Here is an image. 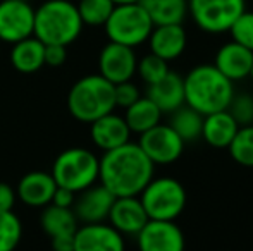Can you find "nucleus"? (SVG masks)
Returning a JSON list of instances; mask_svg holds the SVG:
<instances>
[{"label":"nucleus","mask_w":253,"mask_h":251,"mask_svg":"<svg viewBox=\"0 0 253 251\" xmlns=\"http://www.w3.org/2000/svg\"><path fill=\"white\" fill-rule=\"evenodd\" d=\"M155 165L143 153L138 143H126L100 158L98 181L116 198L140 196L145 186L153 179Z\"/></svg>","instance_id":"obj_1"},{"label":"nucleus","mask_w":253,"mask_h":251,"mask_svg":"<svg viewBox=\"0 0 253 251\" xmlns=\"http://www.w3.org/2000/svg\"><path fill=\"white\" fill-rule=\"evenodd\" d=\"M184 104L202 115L226 110L234 97V83L217 71L213 64H200L183 76Z\"/></svg>","instance_id":"obj_2"},{"label":"nucleus","mask_w":253,"mask_h":251,"mask_svg":"<svg viewBox=\"0 0 253 251\" xmlns=\"http://www.w3.org/2000/svg\"><path fill=\"white\" fill-rule=\"evenodd\" d=\"M83 21L71 0H47L35 10V30L43 45H71L83 31Z\"/></svg>","instance_id":"obj_3"},{"label":"nucleus","mask_w":253,"mask_h":251,"mask_svg":"<svg viewBox=\"0 0 253 251\" xmlns=\"http://www.w3.org/2000/svg\"><path fill=\"white\" fill-rule=\"evenodd\" d=\"M67 108L76 121L91 124L116 108L114 84L100 74H90L71 86L67 95Z\"/></svg>","instance_id":"obj_4"},{"label":"nucleus","mask_w":253,"mask_h":251,"mask_svg":"<svg viewBox=\"0 0 253 251\" xmlns=\"http://www.w3.org/2000/svg\"><path fill=\"white\" fill-rule=\"evenodd\" d=\"M100 158L86 148H69L55 158L52 165V178L57 186L74 193L90 188L98 181Z\"/></svg>","instance_id":"obj_5"},{"label":"nucleus","mask_w":253,"mask_h":251,"mask_svg":"<svg viewBox=\"0 0 253 251\" xmlns=\"http://www.w3.org/2000/svg\"><path fill=\"white\" fill-rule=\"evenodd\" d=\"M143 203L150 220H172L184 212L188 194L184 186L177 179L164 176L153 178L138 196Z\"/></svg>","instance_id":"obj_6"},{"label":"nucleus","mask_w":253,"mask_h":251,"mask_svg":"<svg viewBox=\"0 0 253 251\" xmlns=\"http://www.w3.org/2000/svg\"><path fill=\"white\" fill-rule=\"evenodd\" d=\"M103 28L109 41L136 48L148 41L153 23L141 3H123L114 7Z\"/></svg>","instance_id":"obj_7"},{"label":"nucleus","mask_w":253,"mask_h":251,"mask_svg":"<svg viewBox=\"0 0 253 251\" xmlns=\"http://www.w3.org/2000/svg\"><path fill=\"white\" fill-rule=\"evenodd\" d=\"M247 10V0H188V16L209 35L227 33Z\"/></svg>","instance_id":"obj_8"},{"label":"nucleus","mask_w":253,"mask_h":251,"mask_svg":"<svg viewBox=\"0 0 253 251\" xmlns=\"http://www.w3.org/2000/svg\"><path fill=\"white\" fill-rule=\"evenodd\" d=\"M184 141L169 124H157L140 134L138 146L152 160L153 165H170L181 158L184 151Z\"/></svg>","instance_id":"obj_9"},{"label":"nucleus","mask_w":253,"mask_h":251,"mask_svg":"<svg viewBox=\"0 0 253 251\" xmlns=\"http://www.w3.org/2000/svg\"><path fill=\"white\" fill-rule=\"evenodd\" d=\"M35 9L28 0H2L0 2V40L17 43L33 36Z\"/></svg>","instance_id":"obj_10"},{"label":"nucleus","mask_w":253,"mask_h":251,"mask_svg":"<svg viewBox=\"0 0 253 251\" xmlns=\"http://www.w3.org/2000/svg\"><path fill=\"white\" fill-rule=\"evenodd\" d=\"M136 66L138 57L134 48L114 41H109L98 55V74L112 84L133 79L136 74Z\"/></svg>","instance_id":"obj_11"},{"label":"nucleus","mask_w":253,"mask_h":251,"mask_svg":"<svg viewBox=\"0 0 253 251\" xmlns=\"http://www.w3.org/2000/svg\"><path fill=\"white\" fill-rule=\"evenodd\" d=\"M138 251H184L186 239L172 220H148L136 234Z\"/></svg>","instance_id":"obj_12"},{"label":"nucleus","mask_w":253,"mask_h":251,"mask_svg":"<svg viewBox=\"0 0 253 251\" xmlns=\"http://www.w3.org/2000/svg\"><path fill=\"white\" fill-rule=\"evenodd\" d=\"M116 200L112 193L102 184L95 182L90 188L76 193L73 212L78 222L83 224H100L109 218V212Z\"/></svg>","instance_id":"obj_13"},{"label":"nucleus","mask_w":253,"mask_h":251,"mask_svg":"<svg viewBox=\"0 0 253 251\" xmlns=\"http://www.w3.org/2000/svg\"><path fill=\"white\" fill-rule=\"evenodd\" d=\"M73 251H126V245L110 224H83L74 234Z\"/></svg>","instance_id":"obj_14"},{"label":"nucleus","mask_w":253,"mask_h":251,"mask_svg":"<svg viewBox=\"0 0 253 251\" xmlns=\"http://www.w3.org/2000/svg\"><path fill=\"white\" fill-rule=\"evenodd\" d=\"M109 224L123 236H136L150 218L138 196L116 198L109 212Z\"/></svg>","instance_id":"obj_15"},{"label":"nucleus","mask_w":253,"mask_h":251,"mask_svg":"<svg viewBox=\"0 0 253 251\" xmlns=\"http://www.w3.org/2000/svg\"><path fill=\"white\" fill-rule=\"evenodd\" d=\"M213 66L217 67L220 74L227 77L233 83L245 81L250 77L252 66H253V52L248 48L241 47L236 41H227L219 50L215 52L213 57Z\"/></svg>","instance_id":"obj_16"},{"label":"nucleus","mask_w":253,"mask_h":251,"mask_svg":"<svg viewBox=\"0 0 253 251\" xmlns=\"http://www.w3.org/2000/svg\"><path fill=\"white\" fill-rule=\"evenodd\" d=\"M150 54L164 59L166 62L176 61L188 47V33L183 24H162L153 26L148 36Z\"/></svg>","instance_id":"obj_17"},{"label":"nucleus","mask_w":253,"mask_h":251,"mask_svg":"<svg viewBox=\"0 0 253 251\" xmlns=\"http://www.w3.org/2000/svg\"><path fill=\"white\" fill-rule=\"evenodd\" d=\"M90 126L91 141L102 151H110L114 148H119L123 144L129 143V138L133 134L123 115H117L114 112L93 121Z\"/></svg>","instance_id":"obj_18"},{"label":"nucleus","mask_w":253,"mask_h":251,"mask_svg":"<svg viewBox=\"0 0 253 251\" xmlns=\"http://www.w3.org/2000/svg\"><path fill=\"white\" fill-rule=\"evenodd\" d=\"M148 97L157 107L160 108L162 114H170L181 105H184V83L183 76L174 71H169L160 81L147 86Z\"/></svg>","instance_id":"obj_19"},{"label":"nucleus","mask_w":253,"mask_h":251,"mask_svg":"<svg viewBox=\"0 0 253 251\" xmlns=\"http://www.w3.org/2000/svg\"><path fill=\"white\" fill-rule=\"evenodd\" d=\"M55 188L57 184L53 181L52 174H47V172L42 171H33L21 178L16 194L28 207L42 208L50 205Z\"/></svg>","instance_id":"obj_20"},{"label":"nucleus","mask_w":253,"mask_h":251,"mask_svg":"<svg viewBox=\"0 0 253 251\" xmlns=\"http://www.w3.org/2000/svg\"><path fill=\"white\" fill-rule=\"evenodd\" d=\"M238 129H240V126L231 117V114L227 110L203 115L202 138L212 148H217V150L229 148L231 141L234 140Z\"/></svg>","instance_id":"obj_21"},{"label":"nucleus","mask_w":253,"mask_h":251,"mask_svg":"<svg viewBox=\"0 0 253 251\" xmlns=\"http://www.w3.org/2000/svg\"><path fill=\"white\" fill-rule=\"evenodd\" d=\"M76 215L73 208H60L55 205L43 207V212L40 215V225L45 231V234L53 239H69L74 238L78 227H80Z\"/></svg>","instance_id":"obj_22"},{"label":"nucleus","mask_w":253,"mask_h":251,"mask_svg":"<svg viewBox=\"0 0 253 251\" xmlns=\"http://www.w3.org/2000/svg\"><path fill=\"white\" fill-rule=\"evenodd\" d=\"M45 45L37 36H28L12 45L10 64L23 74H33L45 66Z\"/></svg>","instance_id":"obj_23"},{"label":"nucleus","mask_w":253,"mask_h":251,"mask_svg":"<svg viewBox=\"0 0 253 251\" xmlns=\"http://www.w3.org/2000/svg\"><path fill=\"white\" fill-rule=\"evenodd\" d=\"M124 110H126V114L123 117L131 133L143 134L145 131L152 129V127H155L157 124L162 122L164 114L150 98L145 97V95H141V98H138L131 107L124 108Z\"/></svg>","instance_id":"obj_24"},{"label":"nucleus","mask_w":253,"mask_h":251,"mask_svg":"<svg viewBox=\"0 0 253 251\" xmlns=\"http://www.w3.org/2000/svg\"><path fill=\"white\" fill-rule=\"evenodd\" d=\"M153 26L183 24L188 16V0H141Z\"/></svg>","instance_id":"obj_25"},{"label":"nucleus","mask_w":253,"mask_h":251,"mask_svg":"<svg viewBox=\"0 0 253 251\" xmlns=\"http://www.w3.org/2000/svg\"><path fill=\"white\" fill-rule=\"evenodd\" d=\"M169 115V126L176 131V134L184 143H193L202 138L203 115L200 112L184 104L174 112H170Z\"/></svg>","instance_id":"obj_26"},{"label":"nucleus","mask_w":253,"mask_h":251,"mask_svg":"<svg viewBox=\"0 0 253 251\" xmlns=\"http://www.w3.org/2000/svg\"><path fill=\"white\" fill-rule=\"evenodd\" d=\"M78 12L84 26H103L114 10L112 0H80Z\"/></svg>","instance_id":"obj_27"},{"label":"nucleus","mask_w":253,"mask_h":251,"mask_svg":"<svg viewBox=\"0 0 253 251\" xmlns=\"http://www.w3.org/2000/svg\"><path fill=\"white\" fill-rule=\"evenodd\" d=\"M227 150L236 164L253 167V124L240 127Z\"/></svg>","instance_id":"obj_28"},{"label":"nucleus","mask_w":253,"mask_h":251,"mask_svg":"<svg viewBox=\"0 0 253 251\" xmlns=\"http://www.w3.org/2000/svg\"><path fill=\"white\" fill-rule=\"evenodd\" d=\"M23 236L21 220L12 210L0 212V251H14Z\"/></svg>","instance_id":"obj_29"},{"label":"nucleus","mask_w":253,"mask_h":251,"mask_svg":"<svg viewBox=\"0 0 253 251\" xmlns=\"http://www.w3.org/2000/svg\"><path fill=\"white\" fill-rule=\"evenodd\" d=\"M169 62H166L164 59L157 57L153 54H147L141 59H138V66H136V74L141 77L147 86L160 81L167 72H169Z\"/></svg>","instance_id":"obj_30"},{"label":"nucleus","mask_w":253,"mask_h":251,"mask_svg":"<svg viewBox=\"0 0 253 251\" xmlns=\"http://www.w3.org/2000/svg\"><path fill=\"white\" fill-rule=\"evenodd\" d=\"M231 117L238 122V126H252L253 124V95L250 93H234L229 105L226 108Z\"/></svg>","instance_id":"obj_31"},{"label":"nucleus","mask_w":253,"mask_h":251,"mask_svg":"<svg viewBox=\"0 0 253 251\" xmlns=\"http://www.w3.org/2000/svg\"><path fill=\"white\" fill-rule=\"evenodd\" d=\"M231 40L253 52V10H245L229 28Z\"/></svg>","instance_id":"obj_32"},{"label":"nucleus","mask_w":253,"mask_h":251,"mask_svg":"<svg viewBox=\"0 0 253 251\" xmlns=\"http://www.w3.org/2000/svg\"><path fill=\"white\" fill-rule=\"evenodd\" d=\"M138 98H141V91L133 81H124V83L114 84V100H116V107L127 108V107H131Z\"/></svg>","instance_id":"obj_33"},{"label":"nucleus","mask_w":253,"mask_h":251,"mask_svg":"<svg viewBox=\"0 0 253 251\" xmlns=\"http://www.w3.org/2000/svg\"><path fill=\"white\" fill-rule=\"evenodd\" d=\"M45 66L60 67L67 61V47L64 45H45Z\"/></svg>","instance_id":"obj_34"},{"label":"nucleus","mask_w":253,"mask_h":251,"mask_svg":"<svg viewBox=\"0 0 253 251\" xmlns=\"http://www.w3.org/2000/svg\"><path fill=\"white\" fill-rule=\"evenodd\" d=\"M74 200H76V193L74 191L62 188V186H57L55 191H53L50 205H55V207L60 208H73Z\"/></svg>","instance_id":"obj_35"},{"label":"nucleus","mask_w":253,"mask_h":251,"mask_svg":"<svg viewBox=\"0 0 253 251\" xmlns=\"http://www.w3.org/2000/svg\"><path fill=\"white\" fill-rule=\"evenodd\" d=\"M16 189L7 182H0V212H10L16 205Z\"/></svg>","instance_id":"obj_36"},{"label":"nucleus","mask_w":253,"mask_h":251,"mask_svg":"<svg viewBox=\"0 0 253 251\" xmlns=\"http://www.w3.org/2000/svg\"><path fill=\"white\" fill-rule=\"evenodd\" d=\"M114 5H123V3H140L141 0H112Z\"/></svg>","instance_id":"obj_37"},{"label":"nucleus","mask_w":253,"mask_h":251,"mask_svg":"<svg viewBox=\"0 0 253 251\" xmlns=\"http://www.w3.org/2000/svg\"><path fill=\"white\" fill-rule=\"evenodd\" d=\"M250 77H252V79H253V66H252V74H250Z\"/></svg>","instance_id":"obj_38"},{"label":"nucleus","mask_w":253,"mask_h":251,"mask_svg":"<svg viewBox=\"0 0 253 251\" xmlns=\"http://www.w3.org/2000/svg\"><path fill=\"white\" fill-rule=\"evenodd\" d=\"M252 2H253V0H252Z\"/></svg>","instance_id":"obj_39"}]
</instances>
